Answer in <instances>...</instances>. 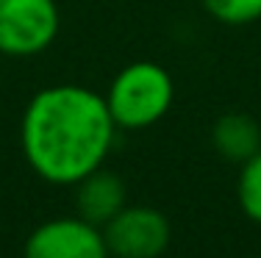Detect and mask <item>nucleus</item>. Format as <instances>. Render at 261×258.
Instances as JSON below:
<instances>
[{"label":"nucleus","instance_id":"6e6552de","mask_svg":"<svg viewBox=\"0 0 261 258\" xmlns=\"http://www.w3.org/2000/svg\"><path fill=\"white\" fill-rule=\"evenodd\" d=\"M239 181H236V197L247 219L261 225V150L239 164Z\"/></svg>","mask_w":261,"mask_h":258},{"label":"nucleus","instance_id":"39448f33","mask_svg":"<svg viewBox=\"0 0 261 258\" xmlns=\"http://www.w3.org/2000/svg\"><path fill=\"white\" fill-rule=\"evenodd\" d=\"M22 258H111V253L100 225L75 214L36 225L25 239Z\"/></svg>","mask_w":261,"mask_h":258},{"label":"nucleus","instance_id":"423d86ee","mask_svg":"<svg viewBox=\"0 0 261 258\" xmlns=\"http://www.w3.org/2000/svg\"><path fill=\"white\" fill-rule=\"evenodd\" d=\"M128 206V189L117 172L111 169H95L75 183V208L78 217L89 219L92 225H103L111 217Z\"/></svg>","mask_w":261,"mask_h":258},{"label":"nucleus","instance_id":"20e7f679","mask_svg":"<svg viewBox=\"0 0 261 258\" xmlns=\"http://www.w3.org/2000/svg\"><path fill=\"white\" fill-rule=\"evenodd\" d=\"M111 258H161L172 242L170 219L153 206H125L103 225Z\"/></svg>","mask_w":261,"mask_h":258},{"label":"nucleus","instance_id":"f03ea898","mask_svg":"<svg viewBox=\"0 0 261 258\" xmlns=\"http://www.w3.org/2000/svg\"><path fill=\"white\" fill-rule=\"evenodd\" d=\"M103 97L117 128L145 131L172 108L175 81L156 61H134L117 72Z\"/></svg>","mask_w":261,"mask_h":258},{"label":"nucleus","instance_id":"f257e3e1","mask_svg":"<svg viewBox=\"0 0 261 258\" xmlns=\"http://www.w3.org/2000/svg\"><path fill=\"white\" fill-rule=\"evenodd\" d=\"M117 131L103 95L78 83H56L28 100L20 120V147L42 181L75 186L103 167Z\"/></svg>","mask_w":261,"mask_h":258},{"label":"nucleus","instance_id":"1a4fd4ad","mask_svg":"<svg viewBox=\"0 0 261 258\" xmlns=\"http://www.w3.org/2000/svg\"><path fill=\"white\" fill-rule=\"evenodd\" d=\"M203 6L225 25H245L261 17V0H203Z\"/></svg>","mask_w":261,"mask_h":258},{"label":"nucleus","instance_id":"0eeeda50","mask_svg":"<svg viewBox=\"0 0 261 258\" xmlns=\"http://www.w3.org/2000/svg\"><path fill=\"white\" fill-rule=\"evenodd\" d=\"M211 145L222 158L245 164L247 158L261 150V125L250 114L242 111L222 114L211 128Z\"/></svg>","mask_w":261,"mask_h":258},{"label":"nucleus","instance_id":"7ed1b4c3","mask_svg":"<svg viewBox=\"0 0 261 258\" xmlns=\"http://www.w3.org/2000/svg\"><path fill=\"white\" fill-rule=\"evenodd\" d=\"M61 14L56 0H0V53L31 59L56 42Z\"/></svg>","mask_w":261,"mask_h":258}]
</instances>
